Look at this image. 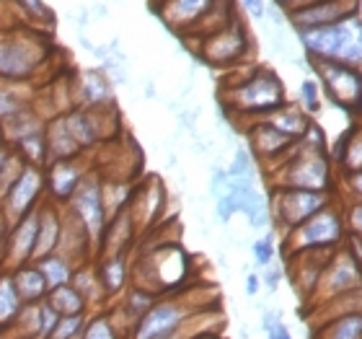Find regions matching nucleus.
Instances as JSON below:
<instances>
[{"instance_id": "1", "label": "nucleus", "mask_w": 362, "mask_h": 339, "mask_svg": "<svg viewBox=\"0 0 362 339\" xmlns=\"http://www.w3.org/2000/svg\"><path fill=\"white\" fill-rule=\"evenodd\" d=\"M310 60L344 62L362 70V18L352 16L332 26L298 31Z\"/></svg>"}, {"instance_id": "2", "label": "nucleus", "mask_w": 362, "mask_h": 339, "mask_svg": "<svg viewBox=\"0 0 362 339\" xmlns=\"http://www.w3.org/2000/svg\"><path fill=\"white\" fill-rule=\"evenodd\" d=\"M274 189H310V192H332L334 163L326 148H310L295 143V148L274 166Z\"/></svg>"}, {"instance_id": "3", "label": "nucleus", "mask_w": 362, "mask_h": 339, "mask_svg": "<svg viewBox=\"0 0 362 339\" xmlns=\"http://www.w3.org/2000/svg\"><path fill=\"white\" fill-rule=\"evenodd\" d=\"M223 101L233 114H246L254 120H262L269 112L287 104L285 86L272 70H254L246 78L235 81L223 91Z\"/></svg>"}, {"instance_id": "4", "label": "nucleus", "mask_w": 362, "mask_h": 339, "mask_svg": "<svg viewBox=\"0 0 362 339\" xmlns=\"http://www.w3.org/2000/svg\"><path fill=\"white\" fill-rule=\"evenodd\" d=\"M210 309L212 306H207L204 301H194L192 293L160 295L158 301L140 316L135 329L129 332V339H166L174 332H179L192 316Z\"/></svg>"}, {"instance_id": "5", "label": "nucleus", "mask_w": 362, "mask_h": 339, "mask_svg": "<svg viewBox=\"0 0 362 339\" xmlns=\"http://www.w3.org/2000/svg\"><path fill=\"white\" fill-rule=\"evenodd\" d=\"M347 241V223L344 210L337 202H329L324 210H318L313 218L285 234V256L300 254V251L318 249H339Z\"/></svg>"}, {"instance_id": "6", "label": "nucleus", "mask_w": 362, "mask_h": 339, "mask_svg": "<svg viewBox=\"0 0 362 339\" xmlns=\"http://www.w3.org/2000/svg\"><path fill=\"white\" fill-rule=\"evenodd\" d=\"M68 212L73 218L86 228V234L90 239V246H93V259H96L98 243H101V236H104V228L109 223V212H106L104 202V181L98 173H86L83 181L78 184L76 195L70 197V202L65 205Z\"/></svg>"}, {"instance_id": "7", "label": "nucleus", "mask_w": 362, "mask_h": 339, "mask_svg": "<svg viewBox=\"0 0 362 339\" xmlns=\"http://www.w3.org/2000/svg\"><path fill=\"white\" fill-rule=\"evenodd\" d=\"M334 202L332 192H310V189H274L272 195V218L282 234L313 218L318 210Z\"/></svg>"}, {"instance_id": "8", "label": "nucleus", "mask_w": 362, "mask_h": 339, "mask_svg": "<svg viewBox=\"0 0 362 339\" xmlns=\"http://www.w3.org/2000/svg\"><path fill=\"white\" fill-rule=\"evenodd\" d=\"M360 287H362V262H357V256L341 243L339 249L332 254L324 272H321L310 301L321 306V303L334 301L339 295L355 293Z\"/></svg>"}, {"instance_id": "9", "label": "nucleus", "mask_w": 362, "mask_h": 339, "mask_svg": "<svg viewBox=\"0 0 362 339\" xmlns=\"http://www.w3.org/2000/svg\"><path fill=\"white\" fill-rule=\"evenodd\" d=\"M321 81V88L334 104L349 114L362 112V70L344 65V62L310 60Z\"/></svg>"}, {"instance_id": "10", "label": "nucleus", "mask_w": 362, "mask_h": 339, "mask_svg": "<svg viewBox=\"0 0 362 339\" xmlns=\"http://www.w3.org/2000/svg\"><path fill=\"white\" fill-rule=\"evenodd\" d=\"M45 195V168L23 163L16 173L13 184L8 187L3 202H0V218L6 220V226L11 228L13 223L29 215L31 210H37Z\"/></svg>"}, {"instance_id": "11", "label": "nucleus", "mask_w": 362, "mask_h": 339, "mask_svg": "<svg viewBox=\"0 0 362 339\" xmlns=\"http://www.w3.org/2000/svg\"><path fill=\"white\" fill-rule=\"evenodd\" d=\"M42 57H45V50L34 37H26V34L0 37V81L6 84L29 81Z\"/></svg>"}, {"instance_id": "12", "label": "nucleus", "mask_w": 362, "mask_h": 339, "mask_svg": "<svg viewBox=\"0 0 362 339\" xmlns=\"http://www.w3.org/2000/svg\"><path fill=\"white\" fill-rule=\"evenodd\" d=\"M199 54H202V60L207 65H212V68H230L235 62H241L249 54V34H246V26L238 18H233L223 29L202 37Z\"/></svg>"}, {"instance_id": "13", "label": "nucleus", "mask_w": 362, "mask_h": 339, "mask_svg": "<svg viewBox=\"0 0 362 339\" xmlns=\"http://www.w3.org/2000/svg\"><path fill=\"white\" fill-rule=\"evenodd\" d=\"M285 16L295 26V31L321 29V26H332L344 18L360 16V0H310L305 6L285 11Z\"/></svg>"}, {"instance_id": "14", "label": "nucleus", "mask_w": 362, "mask_h": 339, "mask_svg": "<svg viewBox=\"0 0 362 339\" xmlns=\"http://www.w3.org/2000/svg\"><path fill=\"white\" fill-rule=\"evenodd\" d=\"M37 226H39V212L31 210L29 215H23L18 223H13V226L8 228L3 270H16V267L31 262L34 243H37Z\"/></svg>"}, {"instance_id": "15", "label": "nucleus", "mask_w": 362, "mask_h": 339, "mask_svg": "<svg viewBox=\"0 0 362 339\" xmlns=\"http://www.w3.org/2000/svg\"><path fill=\"white\" fill-rule=\"evenodd\" d=\"M86 168L78 159L70 161H49L45 168V189L49 192V202L68 205L70 197L76 195L78 184L83 181Z\"/></svg>"}, {"instance_id": "16", "label": "nucleus", "mask_w": 362, "mask_h": 339, "mask_svg": "<svg viewBox=\"0 0 362 339\" xmlns=\"http://www.w3.org/2000/svg\"><path fill=\"white\" fill-rule=\"evenodd\" d=\"M249 145H251V153L259 161H267V163L274 161V166H277L279 161L295 148V140L282 135L279 130L272 127L269 122L254 120V125L249 127Z\"/></svg>"}, {"instance_id": "17", "label": "nucleus", "mask_w": 362, "mask_h": 339, "mask_svg": "<svg viewBox=\"0 0 362 339\" xmlns=\"http://www.w3.org/2000/svg\"><path fill=\"white\" fill-rule=\"evenodd\" d=\"M37 212H39V226H37V243H34L31 262H39V259H45V256L57 251L62 236V220H65V210H60V205L49 202V200H42Z\"/></svg>"}, {"instance_id": "18", "label": "nucleus", "mask_w": 362, "mask_h": 339, "mask_svg": "<svg viewBox=\"0 0 362 339\" xmlns=\"http://www.w3.org/2000/svg\"><path fill=\"white\" fill-rule=\"evenodd\" d=\"M96 275L101 282L106 301L119 298L132 282V264H129L127 254H114V256H98L96 262Z\"/></svg>"}, {"instance_id": "19", "label": "nucleus", "mask_w": 362, "mask_h": 339, "mask_svg": "<svg viewBox=\"0 0 362 339\" xmlns=\"http://www.w3.org/2000/svg\"><path fill=\"white\" fill-rule=\"evenodd\" d=\"M112 91V81L104 70H83L78 76L76 91H73L76 106H81V109H106L114 101Z\"/></svg>"}, {"instance_id": "20", "label": "nucleus", "mask_w": 362, "mask_h": 339, "mask_svg": "<svg viewBox=\"0 0 362 339\" xmlns=\"http://www.w3.org/2000/svg\"><path fill=\"white\" fill-rule=\"evenodd\" d=\"M101 112L104 109H81V106H73V109H68V112L62 114L65 125H68V132L73 135V140H76V145L81 151L93 148L104 137Z\"/></svg>"}, {"instance_id": "21", "label": "nucleus", "mask_w": 362, "mask_h": 339, "mask_svg": "<svg viewBox=\"0 0 362 339\" xmlns=\"http://www.w3.org/2000/svg\"><path fill=\"white\" fill-rule=\"evenodd\" d=\"M218 0H166L160 8L163 21L176 31H189L194 29L197 23L202 21L204 16L210 13V8Z\"/></svg>"}, {"instance_id": "22", "label": "nucleus", "mask_w": 362, "mask_h": 339, "mask_svg": "<svg viewBox=\"0 0 362 339\" xmlns=\"http://www.w3.org/2000/svg\"><path fill=\"white\" fill-rule=\"evenodd\" d=\"M45 140H47V159L49 161H70V159H81V148L76 145L73 135L68 132V125H65V117L57 114L45 125Z\"/></svg>"}, {"instance_id": "23", "label": "nucleus", "mask_w": 362, "mask_h": 339, "mask_svg": "<svg viewBox=\"0 0 362 339\" xmlns=\"http://www.w3.org/2000/svg\"><path fill=\"white\" fill-rule=\"evenodd\" d=\"M264 122H269L272 127L279 130L282 135H287L290 140H303V137L308 135V130L313 127V120H310V114H305L300 106L295 104H282L279 109L269 112L267 117H262Z\"/></svg>"}, {"instance_id": "24", "label": "nucleus", "mask_w": 362, "mask_h": 339, "mask_svg": "<svg viewBox=\"0 0 362 339\" xmlns=\"http://www.w3.org/2000/svg\"><path fill=\"white\" fill-rule=\"evenodd\" d=\"M8 272H11V280H13L16 293H18V298H21L26 306L45 301V298H47V293H49V285H47V280H45V275H42V270L37 267V262L21 264V267L8 270Z\"/></svg>"}, {"instance_id": "25", "label": "nucleus", "mask_w": 362, "mask_h": 339, "mask_svg": "<svg viewBox=\"0 0 362 339\" xmlns=\"http://www.w3.org/2000/svg\"><path fill=\"white\" fill-rule=\"evenodd\" d=\"M329 159H332V163L339 166L344 176L362 171V122H357L355 127H349L339 137V145H334V153Z\"/></svg>"}, {"instance_id": "26", "label": "nucleus", "mask_w": 362, "mask_h": 339, "mask_svg": "<svg viewBox=\"0 0 362 339\" xmlns=\"http://www.w3.org/2000/svg\"><path fill=\"white\" fill-rule=\"evenodd\" d=\"M70 285L86 298L90 314L106 309L109 301H106L104 290H101V282H98V275H96V264L93 262H86V264H81V267H76V275H73V282H70Z\"/></svg>"}, {"instance_id": "27", "label": "nucleus", "mask_w": 362, "mask_h": 339, "mask_svg": "<svg viewBox=\"0 0 362 339\" xmlns=\"http://www.w3.org/2000/svg\"><path fill=\"white\" fill-rule=\"evenodd\" d=\"M23 306H26V303H23L21 298H18V293H16L11 272L0 270V337L18 321Z\"/></svg>"}, {"instance_id": "28", "label": "nucleus", "mask_w": 362, "mask_h": 339, "mask_svg": "<svg viewBox=\"0 0 362 339\" xmlns=\"http://www.w3.org/2000/svg\"><path fill=\"white\" fill-rule=\"evenodd\" d=\"M45 301L52 306V311L57 314V316H88V314H90L86 298L78 293L73 285L52 287V290L47 293Z\"/></svg>"}, {"instance_id": "29", "label": "nucleus", "mask_w": 362, "mask_h": 339, "mask_svg": "<svg viewBox=\"0 0 362 339\" xmlns=\"http://www.w3.org/2000/svg\"><path fill=\"white\" fill-rule=\"evenodd\" d=\"M316 339H362V311L324 321L316 332Z\"/></svg>"}, {"instance_id": "30", "label": "nucleus", "mask_w": 362, "mask_h": 339, "mask_svg": "<svg viewBox=\"0 0 362 339\" xmlns=\"http://www.w3.org/2000/svg\"><path fill=\"white\" fill-rule=\"evenodd\" d=\"M37 267L42 270V275H45L49 290L60 285H70V282H73V275H76V262H70L68 256L60 254V251H54V254L45 256V259H39Z\"/></svg>"}, {"instance_id": "31", "label": "nucleus", "mask_w": 362, "mask_h": 339, "mask_svg": "<svg viewBox=\"0 0 362 339\" xmlns=\"http://www.w3.org/2000/svg\"><path fill=\"white\" fill-rule=\"evenodd\" d=\"M26 109H31L29 96L18 93L16 84H6V81H0V125L11 122L13 117H18L21 112H26Z\"/></svg>"}, {"instance_id": "32", "label": "nucleus", "mask_w": 362, "mask_h": 339, "mask_svg": "<svg viewBox=\"0 0 362 339\" xmlns=\"http://www.w3.org/2000/svg\"><path fill=\"white\" fill-rule=\"evenodd\" d=\"M81 339H122V334H119V329L114 326L112 316H109L104 309V311H93V314H90L83 326Z\"/></svg>"}, {"instance_id": "33", "label": "nucleus", "mask_w": 362, "mask_h": 339, "mask_svg": "<svg viewBox=\"0 0 362 339\" xmlns=\"http://www.w3.org/2000/svg\"><path fill=\"white\" fill-rule=\"evenodd\" d=\"M88 316H60V321H57V326H54V332L49 339H81Z\"/></svg>"}, {"instance_id": "34", "label": "nucleus", "mask_w": 362, "mask_h": 339, "mask_svg": "<svg viewBox=\"0 0 362 339\" xmlns=\"http://www.w3.org/2000/svg\"><path fill=\"white\" fill-rule=\"evenodd\" d=\"M300 101H303V112L305 114H316L318 109H321V88H318L316 81H303Z\"/></svg>"}, {"instance_id": "35", "label": "nucleus", "mask_w": 362, "mask_h": 339, "mask_svg": "<svg viewBox=\"0 0 362 339\" xmlns=\"http://www.w3.org/2000/svg\"><path fill=\"white\" fill-rule=\"evenodd\" d=\"M254 259H257L259 267H269L272 259H274V241H272V236H264V239L254 241Z\"/></svg>"}, {"instance_id": "36", "label": "nucleus", "mask_w": 362, "mask_h": 339, "mask_svg": "<svg viewBox=\"0 0 362 339\" xmlns=\"http://www.w3.org/2000/svg\"><path fill=\"white\" fill-rule=\"evenodd\" d=\"M344 223H347V228L352 231V236L362 239V202H352L347 210H344Z\"/></svg>"}, {"instance_id": "37", "label": "nucleus", "mask_w": 362, "mask_h": 339, "mask_svg": "<svg viewBox=\"0 0 362 339\" xmlns=\"http://www.w3.org/2000/svg\"><path fill=\"white\" fill-rule=\"evenodd\" d=\"M344 184H347L349 195L355 197V202H362V171L352 173V176H344Z\"/></svg>"}, {"instance_id": "38", "label": "nucleus", "mask_w": 362, "mask_h": 339, "mask_svg": "<svg viewBox=\"0 0 362 339\" xmlns=\"http://www.w3.org/2000/svg\"><path fill=\"white\" fill-rule=\"evenodd\" d=\"M243 11L249 16H254V18H264V0H241Z\"/></svg>"}, {"instance_id": "39", "label": "nucleus", "mask_w": 362, "mask_h": 339, "mask_svg": "<svg viewBox=\"0 0 362 339\" xmlns=\"http://www.w3.org/2000/svg\"><path fill=\"white\" fill-rule=\"evenodd\" d=\"M279 277H282V270H267L264 272V285L269 287V290H277Z\"/></svg>"}, {"instance_id": "40", "label": "nucleus", "mask_w": 362, "mask_h": 339, "mask_svg": "<svg viewBox=\"0 0 362 339\" xmlns=\"http://www.w3.org/2000/svg\"><path fill=\"white\" fill-rule=\"evenodd\" d=\"M267 339H293V337H290V332H287V326L279 321L277 326H272L269 332H267Z\"/></svg>"}, {"instance_id": "41", "label": "nucleus", "mask_w": 362, "mask_h": 339, "mask_svg": "<svg viewBox=\"0 0 362 339\" xmlns=\"http://www.w3.org/2000/svg\"><path fill=\"white\" fill-rule=\"evenodd\" d=\"M11 159H13V151H11V145H0V173L8 168Z\"/></svg>"}, {"instance_id": "42", "label": "nucleus", "mask_w": 362, "mask_h": 339, "mask_svg": "<svg viewBox=\"0 0 362 339\" xmlns=\"http://www.w3.org/2000/svg\"><path fill=\"white\" fill-rule=\"evenodd\" d=\"M259 287H262V277H259V275H249V277H246V293L257 295Z\"/></svg>"}, {"instance_id": "43", "label": "nucleus", "mask_w": 362, "mask_h": 339, "mask_svg": "<svg viewBox=\"0 0 362 339\" xmlns=\"http://www.w3.org/2000/svg\"><path fill=\"white\" fill-rule=\"evenodd\" d=\"M29 13H45V6H42V0H18Z\"/></svg>"}, {"instance_id": "44", "label": "nucleus", "mask_w": 362, "mask_h": 339, "mask_svg": "<svg viewBox=\"0 0 362 339\" xmlns=\"http://www.w3.org/2000/svg\"><path fill=\"white\" fill-rule=\"evenodd\" d=\"M192 339H223V337H220L218 329H212V326H210V329H204V332L194 334V337H192Z\"/></svg>"}, {"instance_id": "45", "label": "nucleus", "mask_w": 362, "mask_h": 339, "mask_svg": "<svg viewBox=\"0 0 362 339\" xmlns=\"http://www.w3.org/2000/svg\"><path fill=\"white\" fill-rule=\"evenodd\" d=\"M274 3H279V6L285 8V11H290V8L305 6V3H310V0H274Z\"/></svg>"}, {"instance_id": "46", "label": "nucleus", "mask_w": 362, "mask_h": 339, "mask_svg": "<svg viewBox=\"0 0 362 339\" xmlns=\"http://www.w3.org/2000/svg\"><path fill=\"white\" fill-rule=\"evenodd\" d=\"M0 145H6V132H3V125H0Z\"/></svg>"}]
</instances>
